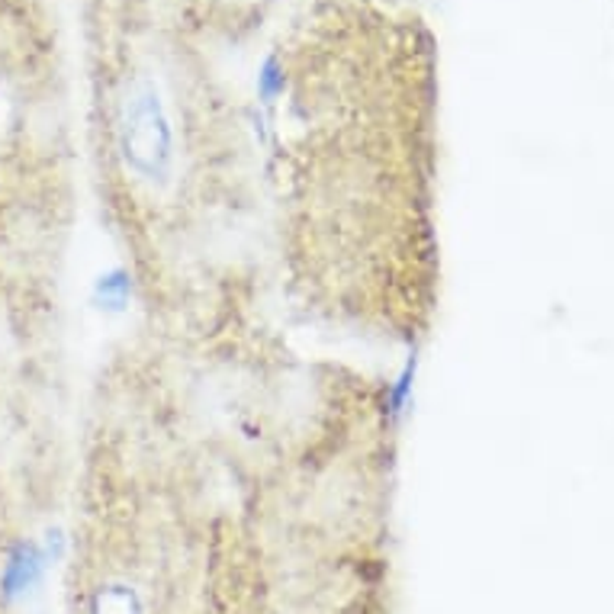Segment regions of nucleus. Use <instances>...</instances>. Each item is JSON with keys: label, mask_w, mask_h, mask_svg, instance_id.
I'll list each match as a JSON object with an SVG mask.
<instances>
[{"label": "nucleus", "mask_w": 614, "mask_h": 614, "mask_svg": "<svg viewBox=\"0 0 614 614\" xmlns=\"http://www.w3.org/2000/svg\"><path fill=\"white\" fill-rule=\"evenodd\" d=\"M36 575H40V553H36L33 547H20V550L10 557V563H7L3 585H7L10 595H17V592H26V589L36 582Z\"/></svg>", "instance_id": "f03ea898"}, {"label": "nucleus", "mask_w": 614, "mask_h": 614, "mask_svg": "<svg viewBox=\"0 0 614 614\" xmlns=\"http://www.w3.org/2000/svg\"><path fill=\"white\" fill-rule=\"evenodd\" d=\"M120 152L125 167L149 184H167L174 167V132L162 94L149 78L129 87L120 113Z\"/></svg>", "instance_id": "f257e3e1"}]
</instances>
